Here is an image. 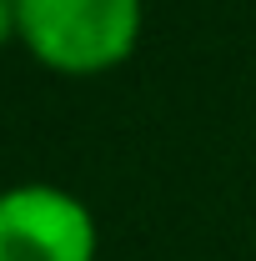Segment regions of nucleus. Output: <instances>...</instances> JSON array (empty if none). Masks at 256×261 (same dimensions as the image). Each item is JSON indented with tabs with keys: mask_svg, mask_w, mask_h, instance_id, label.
I'll list each match as a JSON object with an SVG mask.
<instances>
[{
	"mask_svg": "<svg viewBox=\"0 0 256 261\" xmlns=\"http://www.w3.org/2000/svg\"><path fill=\"white\" fill-rule=\"evenodd\" d=\"M146 35V0H15V40L35 65L96 81L136 56Z\"/></svg>",
	"mask_w": 256,
	"mask_h": 261,
	"instance_id": "1",
	"label": "nucleus"
},
{
	"mask_svg": "<svg viewBox=\"0 0 256 261\" xmlns=\"http://www.w3.org/2000/svg\"><path fill=\"white\" fill-rule=\"evenodd\" d=\"M96 211L56 181H15L0 191V261H96Z\"/></svg>",
	"mask_w": 256,
	"mask_h": 261,
	"instance_id": "2",
	"label": "nucleus"
},
{
	"mask_svg": "<svg viewBox=\"0 0 256 261\" xmlns=\"http://www.w3.org/2000/svg\"><path fill=\"white\" fill-rule=\"evenodd\" d=\"M15 40V0H0V50Z\"/></svg>",
	"mask_w": 256,
	"mask_h": 261,
	"instance_id": "3",
	"label": "nucleus"
}]
</instances>
